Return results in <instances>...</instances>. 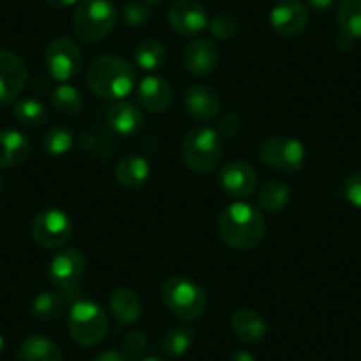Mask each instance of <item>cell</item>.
<instances>
[{
	"mask_svg": "<svg viewBox=\"0 0 361 361\" xmlns=\"http://www.w3.org/2000/svg\"><path fill=\"white\" fill-rule=\"evenodd\" d=\"M161 301L176 317L197 321L207 308V294L202 287L186 276H170L161 283Z\"/></svg>",
	"mask_w": 361,
	"mask_h": 361,
	"instance_id": "5b68a950",
	"label": "cell"
},
{
	"mask_svg": "<svg viewBox=\"0 0 361 361\" xmlns=\"http://www.w3.org/2000/svg\"><path fill=\"white\" fill-rule=\"evenodd\" d=\"M269 25L280 37L293 39L308 25V8L300 0H280L269 13Z\"/></svg>",
	"mask_w": 361,
	"mask_h": 361,
	"instance_id": "8fae6325",
	"label": "cell"
},
{
	"mask_svg": "<svg viewBox=\"0 0 361 361\" xmlns=\"http://www.w3.org/2000/svg\"><path fill=\"white\" fill-rule=\"evenodd\" d=\"M13 116H15V119L18 121L20 124H23V126L37 128L43 126V124L47 123L48 117H50V112H48L47 105L41 103L39 99L27 98L20 99V102L16 103L15 109H13Z\"/></svg>",
	"mask_w": 361,
	"mask_h": 361,
	"instance_id": "f1b7e54d",
	"label": "cell"
},
{
	"mask_svg": "<svg viewBox=\"0 0 361 361\" xmlns=\"http://www.w3.org/2000/svg\"><path fill=\"white\" fill-rule=\"evenodd\" d=\"M142 361H165V360H161V357H156V356H149V357H144Z\"/></svg>",
	"mask_w": 361,
	"mask_h": 361,
	"instance_id": "ee69618b",
	"label": "cell"
},
{
	"mask_svg": "<svg viewBox=\"0 0 361 361\" xmlns=\"http://www.w3.org/2000/svg\"><path fill=\"white\" fill-rule=\"evenodd\" d=\"M220 183L224 192L234 199H248L255 193L259 179L253 166L245 161L225 163L220 172Z\"/></svg>",
	"mask_w": 361,
	"mask_h": 361,
	"instance_id": "5bb4252c",
	"label": "cell"
},
{
	"mask_svg": "<svg viewBox=\"0 0 361 361\" xmlns=\"http://www.w3.org/2000/svg\"><path fill=\"white\" fill-rule=\"evenodd\" d=\"M71 218L59 207H47L34 218V241L43 248H61L71 238Z\"/></svg>",
	"mask_w": 361,
	"mask_h": 361,
	"instance_id": "30bf717a",
	"label": "cell"
},
{
	"mask_svg": "<svg viewBox=\"0 0 361 361\" xmlns=\"http://www.w3.org/2000/svg\"><path fill=\"white\" fill-rule=\"evenodd\" d=\"M117 23V9L110 0H80L73 15V30L85 43L105 39Z\"/></svg>",
	"mask_w": 361,
	"mask_h": 361,
	"instance_id": "8992f818",
	"label": "cell"
},
{
	"mask_svg": "<svg viewBox=\"0 0 361 361\" xmlns=\"http://www.w3.org/2000/svg\"><path fill=\"white\" fill-rule=\"evenodd\" d=\"M220 106L216 90L206 83H193L185 92V109L193 119L207 123L220 114Z\"/></svg>",
	"mask_w": 361,
	"mask_h": 361,
	"instance_id": "e0dca14e",
	"label": "cell"
},
{
	"mask_svg": "<svg viewBox=\"0 0 361 361\" xmlns=\"http://www.w3.org/2000/svg\"><path fill=\"white\" fill-rule=\"evenodd\" d=\"M180 154L193 172H213L220 166L224 158V138L220 131L213 128L195 126L183 138Z\"/></svg>",
	"mask_w": 361,
	"mask_h": 361,
	"instance_id": "3957f363",
	"label": "cell"
},
{
	"mask_svg": "<svg viewBox=\"0 0 361 361\" xmlns=\"http://www.w3.org/2000/svg\"><path fill=\"white\" fill-rule=\"evenodd\" d=\"M69 303H71L69 298L64 293H61V290H44V293L37 294L34 298L30 308H32L34 317L44 322H51L64 315Z\"/></svg>",
	"mask_w": 361,
	"mask_h": 361,
	"instance_id": "cb8c5ba5",
	"label": "cell"
},
{
	"mask_svg": "<svg viewBox=\"0 0 361 361\" xmlns=\"http://www.w3.org/2000/svg\"><path fill=\"white\" fill-rule=\"evenodd\" d=\"M195 340V333L188 326H176L169 329L163 338V353L170 357H179L190 350Z\"/></svg>",
	"mask_w": 361,
	"mask_h": 361,
	"instance_id": "f546056e",
	"label": "cell"
},
{
	"mask_svg": "<svg viewBox=\"0 0 361 361\" xmlns=\"http://www.w3.org/2000/svg\"><path fill=\"white\" fill-rule=\"evenodd\" d=\"M109 308L112 317L121 326H130L140 319L142 300L130 287H119V289L110 294Z\"/></svg>",
	"mask_w": 361,
	"mask_h": 361,
	"instance_id": "d6986e66",
	"label": "cell"
},
{
	"mask_svg": "<svg viewBox=\"0 0 361 361\" xmlns=\"http://www.w3.org/2000/svg\"><path fill=\"white\" fill-rule=\"evenodd\" d=\"M68 331L73 342L82 347H94L109 333V314L96 301L76 300L68 314Z\"/></svg>",
	"mask_w": 361,
	"mask_h": 361,
	"instance_id": "277c9868",
	"label": "cell"
},
{
	"mask_svg": "<svg viewBox=\"0 0 361 361\" xmlns=\"http://www.w3.org/2000/svg\"><path fill=\"white\" fill-rule=\"evenodd\" d=\"M340 34L350 39H361V0H340L336 8Z\"/></svg>",
	"mask_w": 361,
	"mask_h": 361,
	"instance_id": "484cf974",
	"label": "cell"
},
{
	"mask_svg": "<svg viewBox=\"0 0 361 361\" xmlns=\"http://www.w3.org/2000/svg\"><path fill=\"white\" fill-rule=\"evenodd\" d=\"M41 145L48 156H64L75 145V135L69 128L54 126L44 133Z\"/></svg>",
	"mask_w": 361,
	"mask_h": 361,
	"instance_id": "4dcf8cb0",
	"label": "cell"
},
{
	"mask_svg": "<svg viewBox=\"0 0 361 361\" xmlns=\"http://www.w3.org/2000/svg\"><path fill=\"white\" fill-rule=\"evenodd\" d=\"M220 50L211 39H195L183 51V64L193 76H207L218 68Z\"/></svg>",
	"mask_w": 361,
	"mask_h": 361,
	"instance_id": "2e32d148",
	"label": "cell"
},
{
	"mask_svg": "<svg viewBox=\"0 0 361 361\" xmlns=\"http://www.w3.org/2000/svg\"><path fill=\"white\" fill-rule=\"evenodd\" d=\"M218 234L221 241L234 250H252L266 235L262 211L248 202H234L218 216Z\"/></svg>",
	"mask_w": 361,
	"mask_h": 361,
	"instance_id": "6da1fadb",
	"label": "cell"
},
{
	"mask_svg": "<svg viewBox=\"0 0 361 361\" xmlns=\"http://www.w3.org/2000/svg\"><path fill=\"white\" fill-rule=\"evenodd\" d=\"M20 361H64L61 347L43 335H30L20 343Z\"/></svg>",
	"mask_w": 361,
	"mask_h": 361,
	"instance_id": "603a6c76",
	"label": "cell"
},
{
	"mask_svg": "<svg viewBox=\"0 0 361 361\" xmlns=\"http://www.w3.org/2000/svg\"><path fill=\"white\" fill-rule=\"evenodd\" d=\"M85 257L76 248H64L57 252L48 267L50 282L57 290L64 293L73 303V298L80 294V282L85 275Z\"/></svg>",
	"mask_w": 361,
	"mask_h": 361,
	"instance_id": "9c48e42d",
	"label": "cell"
},
{
	"mask_svg": "<svg viewBox=\"0 0 361 361\" xmlns=\"http://www.w3.org/2000/svg\"><path fill=\"white\" fill-rule=\"evenodd\" d=\"M135 62L144 71H158L166 62V48L154 37L144 39L135 50Z\"/></svg>",
	"mask_w": 361,
	"mask_h": 361,
	"instance_id": "4316f807",
	"label": "cell"
},
{
	"mask_svg": "<svg viewBox=\"0 0 361 361\" xmlns=\"http://www.w3.org/2000/svg\"><path fill=\"white\" fill-rule=\"evenodd\" d=\"M51 105L62 116H78L83 109V96L71 83H59L51 94Z\"/></svg>",
	"mask_w": 361,
	"mask_h": 361,
	"instance_id": "83f0119b",
	"label": "cell"
},
{
	"mask_svg": "<svg viewBox=\"0 0 361 361\" xmlns=\"http://www.w3.org/2000/svg\"><path fill=\"white\" fill-rule=\"evenodd\" d=\"M336 44H338V48L342 51H349L350 48H353L354 39H350V37H347V36H343V34H340V37H338V41H336Z\"/></svg>",
	"mask_w": 361,
	"mask_h": 361,
	"instance_id": "ab89813d",
	"label": "cell"
},
{
	"mask_svg": "<svg viewBox=\"0 0 361 361\" xmlns=\"http://www.w3.org/2000/svg\"><path fill=\"white\" fill-rule=\"evenodd\" d=\"M29 68L20 55L0 50V105H9L23 92Z\"/></svg>",
	"mask_w": 361,
	"mask_h": 361,
	"instance_id": "7c38bea8",
	"label": "cell"
},
{
	"mask_svg": "<svg viewBox=\"0 0 361 361\" xmlns=\"http://www.w3.org/2000/svg\"><path fill=\"white\" fill-rule=\"evenodd\" d=\"M290 200V188L280 179L267 180L266 185L259 190L257 202L260 209L266 213H280L289 206Z\"/></svg>",
	"mask_w": 361,
	"mask_h": 361,
	"instance_id": "d4e9b609",
	"label": "cell"
},
{
	"mask_svg": "<svg viewBox=\"0 0 361 361\" xmlns=\"http://www.w3.org/2000/svg\"><path fill=\"white\" fill-rule=\"evenodd\" d=\"M231 328L232 333H234L241 342L246 343H257L267 335V324L262 319V315L246 307L238 308V310L232 314Z\"/></svg>",
	"mask_w": 361,
	"mask_h": 361,
	"instance_id": "44dd1931",
	"label": "cell"
},
{
	"mask_svg": "<svg viewBox=\"0 0 361 361\" xmlns=\"http://www.w3.org/2000/svg\"><path fill=\"white\" fill-rule=\"evenodd\" d=\"M335 0H307V8L315 13H326L333 8Z\"/></svg>",
	"mask_w": 361,
	"mask_h": 361,
	"instance_id": "74e56055",
	"label": "cell"
},
{
	"mask_svg": "<svg viewBox=\"0 0 361 361\" xmlns=\"http://www.w3.org/2000/svg\"><path fill=\"white\" fill-rule=\"evenodd\" d=\"M259 158L269 169L294 173L303 170L307 163V149L298 138L271 137L260 144Z\"/></svg>",
	"mask_w": 361,
	"mask_h": 361,
	"instance_id": "ba28073f",
	"label": "cell"
},
{
	"mask_svg": "<svg viewBox=\"0 0 361 361\" xmlns=\"http://www.w3.org/2000/svg\"><path fill=\"white\" fill-rule=\"evenodd\" d=\"M30 156V142L18 130H0V169L22 165Z\"/></svg>",
	"mask_w": 361,
	"mask_h": 361,
	"instance_id": "ffe728a7",
	"label": "cell"
},
{
	"mask_svg": "<svg viewBox=\"0 0 361 361\" xmlns=\"http://www.w3.org/2000/svg\"><path fill=\"white\" fill-rule=\"evenodd\" d=\"M209 30L216 39L228 41L238 34L239 30V22L234 15L231 13H218L213 18L209 20Z\"/></svg>",
	"mask_w": 361,
	"mask_h": 361,
	"instance_id": "1f68e13d",
	"label": "cell"
},
{
	"mask_svg": "<svg viewBox=\"0 0 361 361\" xmlns=\"http://www.w3.org/2000/svg\"><path fill=\"white\" fill-rule=\"evenodd\" d=\"M137 82L133 64L119 55H103L90 62L87 69V83L102 99L123 102L131 94Z\"/></svg>",
	"mask_w": 361,
	"mask_h": 361,
	"instance_id": "7a4b0ae2",
	"label": "cell"
},
{
	"mask_svg": "<svg viewBox=\"0 0 361 361\" xmlns=\"http://www.w3.org/2000/svg\"><path fill=\"white\" fill-rule=\"evenodd\" d=\"M343 193H345V199L349 200L350 206L361 209V170H357V172L350 173L347 177Z\"/></svg>",
	"mask_w": 361,
	"mask_h": 361,
	"instance_id": "836d02e7",
	"label": "cell"
},
{
	"mask_svg": "<svg viewBox=\"0 0 361 361\" xmlns=\"http://www.w3.org/2000/svg\"><path fill=\"white\" fill-rule=\"evenodd\" d=\"M116 180L123 188L137 190L144 186L151 177V165L144 156L130 154L124 156L114 170Z\"/></svg>",
	"mask_w": 361,
	"mask_h": 361,
	"instance_id": "7402d4cb",
	"label": "cell"
},
{
	"mask_svg": "<svg viewBox=\"0 0 361 361\" xmlns=\"http://www.w3.org/2000/svg\"><path fill=\"white\" fill-rule=\"evenodd\" d=\"M2 190H4V177L0 176V193H2Z\"/></svg>",
	"mask_w": 361,
	"mask_h": 361,
	"instance_id": "f6af8a7d",
	"label": "cell"
},
{
	"mask_svg": "<svg viewBox=\"0 0 361 361\" xmlns=\"http://www.w3.org/2000/svg\"><path fill=\"white\" fill-rule=\"evenodd\" d=\"M142 2H145L147 6H158V4H161L163 0H142Z\"/></svg>",
	"mask_w": 361,
	"mask_h": 361,
	"instance_id": "b9f144b4",
	"label": "cell"
},
{
	"mask_svg": "<svg viewBox=\"0 0 361 361\" xmlns=\"http://www.w3.org/2000/svg\"><path fill=\"white\" fill-rule=\"evenodd\" d=\"M106 124L116 137L130 138L140 131L144 116L135 103L116 102L106 110Z\"/></svg>",
	"mask_w": 361,
	"mask_h": 361,
	"instance_id": "ac0fdd59",
	"label": "cell"
},
{
	"mask_svg": "<svg viewBox=\"0 0 361 361\" xmlns=\"http://www.w3.org/2000/svg\"><path fill=\"white\" fill-rule=\"evenodd\" d=\"M44 66L51 80L68 83L82 71L83 55L78 43L68 36L54 37L44 50Z\"/></svg>",
	"mask_w": 361,
	"mask_h": 361,
	"instance_id": "52a82bcc",
	"label": "cell"
},
{
	"mask_svg": "<svg viewBox=\"0 0 361 361\" xmlns=\"http://www.w3.org/2000/svg\"><path fill=\"white\" fill-rule=\"evenodd\" d=\"M152 18L151 8L142 0H130L123 8V20L130 27H142Z\"/></svg>",
	"mask_w": 361,
	"mask_h": 361,
	"instance_id": "d6a6232c",
	"label": "cell"
},
{
	"mask_svg": "<svg viewBox=\"0 0 361 361\" xmlns=\"http://www.w3.org/2000/svg\"><path fill=\"white\" fill-rule=\"evenodd\" d=\"M243 130V119L238 114H225L224 119L220 121V135L227 138H234L235 135L241 133Z\"/></svg>",
	"mask_w": 361,
	"mask_h": 361,
	"instance_id": "d590c367",
	"label": "cell"
},
{
	"mask_svg": "<svg viewBox=\"0 0 361 361\" xmlns=\"http://www.w3.org/2000/svg\"><path fill=\"white\" fill-rule=\"evenodd\" d=\"M92 361H130V357H128V354L123 353V350L110 349L99 353Z\"/></svg>",
	"mask_w": 361,
	"mask_h": 361,
	"instance_id": "8d00e7d4",
	"label": "cell"
},
{
	"mask_svg": "<svg viewBox=\"0 0 361 361\" xmlns=\"http://www.w3.org/2000/svg\"><path fill=\"white\" fill-rule=\"evenodd\" d=\"M169 23L176 34L183 37H193L209 25L206 8L199 0H176L170 6Z\"/></svg>",
	"mask_w": 361,
	"mask_h": 361,
	"instance_id": "4fadbf2b",
	"label": "cell"
},
{
	"mask_svg": "<svg viewBox=\"0 0 361 361\" xmlns=\"http://www.w3.org/2000/svg\"><path fill=\"white\" fill-rule=\"evenodd\" d=\"M4 347H6V340H4V336H2V333H0V353L4 350Z\"/></svg>",
	"mask_w": 361,
	"mask_h": 361,
	"instance_id": "7bdbcfd3",
	"label": "cell"
},
{
	"mask_svg": "<svg viewBox=\"0 0 361 361\" xmlns=\"http://www.w3.org/2000/svg\"><path fill=\"white\" fill-rule=\"evenodd\" d=\"M228 361H255V357H253V354H250L248 350H235V353L228 357Z\"/></svg>",
	"mask_w": 361,
	"mask_h": 361,
	"instance_id": "f35d334b",
	"label": "cell"
},
{
	"mask_svg": "<svg viewBox=\"0 0 361 361\" xmlns=\"http://www.w3.org/2000/svg\"><path fill=\"white\" fill-rule=\"evenodd\" d=\"M145 343H147V336L140 329H133L128 335H124L123 338V349L124 353L130 354V356H138L142 350L145 349Z\"/></svg>",
	"mask_w": 361,
	"mask_h": 361,
	"instance_id": "e575fe53",
	"label": "cell"
},
{
	"mask_svg": "<svg viewBox=\"0 0 361 361\" xmlns=\"http://www.w3.org/2000/svg\"><path fill=\"white\" fill-rule=\"evenodd\" d=\"M137 98L142 109L147 112L163 114L172 105L173 90L166 78L159 75H149L138 82Z\"/></svg>",
	"mask_w": 361,
	"mask_h": 361,
	"instance_id": "9a60e30c",
	"label": "cell"
},
{
	"mask_svg": "<svg viewBox=\"0 0 361 361\" xmlns=\"http://www.w3.org/2000/svg\"><path fill=\"white\" fill-rule=\"evenodd\" d=\"M80 0H47V4L54 6V8H68V6L78 4Z\"/></svg>",
	"mask_w": 361,
	"mask_h": 361,
	"instance_id": "60d3db41",
	"label": "cell"
}]
</instances>
